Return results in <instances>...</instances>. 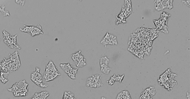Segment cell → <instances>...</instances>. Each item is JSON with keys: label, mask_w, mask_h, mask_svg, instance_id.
Returning a JSON list of instances; mask_svg holds the SVG:
<instances>
[{"label": "cell", "mask_w": 190, "mask_h": 99, "mask_svg": "<svg viewBox=\"0 0 190 99\" xmlns=\"http://www.w3.org/2000/svg\"><path fill=\"white\" fill-rule=\"evenodd\" d=\"M30 33L31 34V36H38L39 35H43L44 34V33L42 30V26L39 24H38L36 26H33L32 29H31V31Z\"/></svg>", "instance_id": "ba28073f"}, {"label": "cell", "mask_w": 190, "mask_h": 99, "mask_svg": "<svg viewBox=\"0 0 190 99\" xmlns=\"http://www.w3.org/2000/svg\"><path fill=\"white\" fill-rule=\"evenodd\" d=\"M125 77V75H116L115 76V81H118V82H122V80Z\"/></svg>", "instance_id": "ffe728a7"}, {"label": "cell", "mask_w": 190, "mask_h": 99, "mask_svg": "<svg viewBox=\"0 0 190 99\" xmlns=\"http://www.w3.org/2000/svg\"><path fill=\"white\" fill-rule=\"evenodd\" d=\"M182 2L185 5L187 6L188 7H190V0H182Z\"/></svg>", "instance_id": "603a6c76"}, {"label": "cell", "mask_w": 190, "mask_h": 99, "mask_svg": "<svg viewBox=\"0 0 190 99\" xmlns=\"http://www.w3.org/2000/svg\"><path fill=\"white\" fill-rule=\"evenodd\" d=\"M103 86L101 80V75L95 74L89 77L86 81V86L92 88H98Z\"/></svg>", "instance_id": "5b68a950"}, {"label": "cell", "mask_w": 190, "mask_h": 99, "mask_svg": "<svg viewBox=\"0 0 190 99\" xmlns=\"http://www.w3.org/2000/svg\"><path fill=\"white\" fill-rule=\"evenodd\" d=\"M59 66H60V67L62 68V70L64 71L67 74H68L70 73L71 70L73 67V66L71 65L69 63H62L60 64Z\"/></svg>", "instance_id": "7c38bea8"}, {"label": "cell", "mask_w": 190, "mask_h": 99, "mask_svg": "<svg viewBox=\"0 0 190 99\" xmlns=\"http://www.w3.org/2000/svg\"><path fill=\"white\" fill-rule=\"evenodd\" d=\"M115 75H113L112 76L110 77V79L107 81L108 83L110 85V86H112L114 84L115 82Z\"/></svg>", "instance_id": "d6986e66"}, {"label": "cell", "mask_w": 190, "mask_h": 99, "mask_svg": "<svg viewBox=\"0 0 190 99\" xmlns=\"http://www.w3.org/2000/svg\"><path fill=\"white\" fill-rule=\"evenodd\" d=\"M29 84L26 80H22L15 83L11 88H8L7 90L10 92L13 93L15 97L26 96L28 93Z\"/></svg>", "instance_id": "6da1fadb"}, {"label": "cell", "mask_w": 190, "mask_h": 99, "mask_svg": "<svg viewBox=\"0 0 190 99\" xmlns=\"http://www.w3.org/2000/svg\"><path fill=\"white\" fill-rule=\"evenodd\" d=\"M40 68L36 67V70L31 74L30 79L36 86L41 88H47L48 87V85L43 83V77L40 73Z\"/></svg>", "instance_id": "277c9868"}, {"label": "cell", "mask_w": 190, "mask_h": 99, "mask_svg": "<svg viewBox=\"0 0 190 99\" xmlns=\"http://www.w3.org/2000/svg\"><path fill=\"white\" fill-rule=\"evenodd\" d=\"M1 69H0V73H1Z\"/></svg>", "instance_id": "cb8c5ba5"}, {"label": "cell", "mask_w": 190, "mask_h": 99, "mask_svg": "<svg viewBox=\"0 0 190 99\" xmlns=\"http://www.w3.org/2000/svg\"><path fill=\"white\" fill-rule=\"evenodd\" d=\"M100 67H101V69H100L101 71L105 74H109L110 70H111V69H110V68H109L108 65H100Z\"/></svg>", "instance_id": "4fadbf2b"}, {"label": "cell", "mask_w": 190, "mask_h": 99, "mask_svg": "<svg viewBox=\"0 0 190 99\" xmlns=\"http://www.w3.org/2000/svg\"><path fill=\"white\" fill-rule=\"evenodd\" d=\"M63 99H75L74 94L71 91H65L64 96L62 97Z\"/></svg>", "instance_id": "5bb4252c"}, {"label": "cell", "mask_w": 190, "mask_h": 99, "mask_svg": "<svg viewBox=\"0 0 190 99\" xmlns=\"http://www.w3.org/2000/svg\"><path fill=\"white\" fill-rule=\"evenodd\" d=\"M15 3L19 5H20L21 6H24L26 2V0H15Z\"/></svg>", "instance_id": "44dd1931"}, {"label": "cell", "mask_w": 190, "mask_h": 99, "mask_svg": "<svg viewBox=\"0 0 190 99\" xmlns=\"http://www.w3.org/2000/svg\"><path fill=\"white\" fill-rule=\"evenodd\" d=\"M154 8L156 11H161L164 10V7L163 5L162 4V3H154Z\"/></svg>", "instance_id": "ac0fdd59"}, {"label": "cell", "mask_w": 190, "mask_h": 99, "mask_svg": "<svg viewBox=\"0 0 190 99\" xmlns=\"http://www.w3.org/2000/svg\"><path fill=\"white\" fill-rule=\"evenodd\" d=\"M50 94L46 91H43L40 93H36L35 95L31 97V99H46L47 97L50 96Z\"/></svg>", "instance_id": "9c48e42d"}, {"label": "cell", "mask_w": 190, "mask_h": 99, "mask_svg": "<svg viewBox=\"0 0 190 99\" xmlns=\"http://www.w3.org/2000/svg\"><path fill=\"white\" fill-rule=\"evenodd\" d=\"M0 40H1V39H0Z\"/></svg>", "instance_id": "d4e9b609"}, {"label": "cell", "mask_w": 190, "mask_h": 99, "mask_svg": "<svg viewBox=\"0 0 190 99\" xmlns=\"http://www.w3.org/2000/svg\"><path fill=\"white\" fill-rule=\"evenodd\" d=\"M3 40L4 43L7 45L8 47L11 49H21V47L17 43V35L11 36L8 32L6 30H3Z\"/></svg>", "instance_id": "3957f363"}, {"label": "cell", "mask_w": 190, "mask_h": 99, "mask_svg": "<svg viewBox=\"0 0 190 99\" xmlns=\"http://www.w3.org/2000/svg\"><path fill=\"white\" fill-rule=\"evenodd\" d=\"M60 75L61 74L58 72L55 65L52 61H50L46 65L43 75V81L46 82L51 81Z\"/></svg>", "instance_id": "7a4b0ae2"}, {"label": "cell", "mask_w": 190, "mask_h": 99, "mask_svg": "<svg viewBox=\"0 0 190 99\" xmlns=\"http://www.w3.org/2000/svg\"><path fill=\"white\" fill-rule=\"evenodd\" d=\"M23 28H20V31L24 32V33H30L31 29L33 28L34 26H27V25H23Z\"/></svg>", "instance_id": "2e32d148"}, {"label": "cell", "mask_w": 190, "mask_h": 99, "mask_svg": "<svg viewBox=\"0 0 190 99\" xmlns=\"http://www.w3.org/2000/svg\"><path fill=\"white\" fill-rule=\"evenodd\" d=\"M110 60L107 56H103L100 59V65H109Z\"/></svg>", "instance_id": "9a60e30c"}, {"label": "cell", "mask_w": 190, "mask_h": 99, "mask_svg": "<svg viewBox=\"0 0 190 99\" xmlns=\"http://www.w3.org/2000/svg\"><path fill=\"white\" fill-rule=\"evenodd\" d=\"M173 0H168V8L172 10L173 8Z\"/></svg>", "instance_id": "7402d4cb"}, {"label": "cell", "mask_w": 190, "mask_h": 99, "mask_svg": "<svg viewBox=\"0 0 190 99\" xmlns=\"http://www.w3.org/2000/svg\"><path fill=\"white\" fill-rule=\"evenodd\" d=\"M101 43L105 47L107 45H118V42L117 37L112 34H110L109 33L107 32L102 40L101 41Z\"/></svg>", "instance_id": "52a82bcc"}, {"label": "cell", "mask_w": 190, "mask_h": 99, "mask_svg": "<svg viewBox=\"0 0 190 99\" xmlns=\"http://www.w3.org/2000/svg\"><path fill=\"white\" fill-rule=\"evenodd\" d=\"M71 58L75 62L77 68L83 67L86 65V60L84 56L82 55L81 51H79L71 55Z\"/></svg>", "instance_id": "8992f818"}, {"label": "cell", "mask_w": 190, "mask_h": 99, "mask_svg": "<svg viewBox=\"0 0 190 99\" xmlns=\"http://www.w3.org/2000/svg\"><path fill=\"white\" fill-rule=\"evenodd\" d=\"M5 6L3 5L1 6H0V12H1L2 13V14L5 16V17H7V16H10V14L9 13L8 11L6 10L5 9Z\"/></svg>", "instance_id": "e0dca14e"}, {"label": "cell", "mask_w": 190, "mask_h": 99, "mask_svg": "<svg viewBox=\"0 0 190 99\" xmlns=\"http://www.w3.org/2000/svg\"><path fill=\"white\" fill-rule=\"evenodd\" d=\"M9 72H5V71H1L0 73V81L3 84H6L7 82H8V77L9 75Z\"/></svg>", "instance_id": "8fae6325"}, {"label": "cell", "mask_w": 190, "mask_h": 99, "mask_svg": "<svg viewBox=\"0 0 190 99\" xmlns=\"http://www.w3.org/2000/svg\"><path fill=\"white\" fill-rule=\"evenodd\" d=\"M131 99V97L130 95L129 92L127 90H124L122 91H121V93H119L117 97V99Z\"/></svg>", "instance_id": "30bf717a"}]
</instances>
